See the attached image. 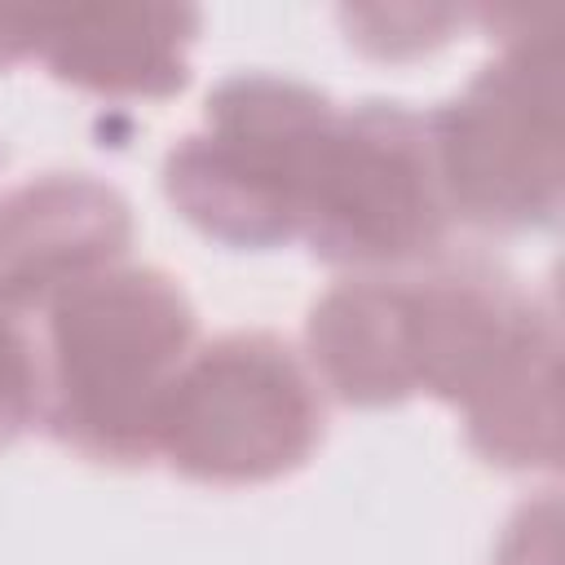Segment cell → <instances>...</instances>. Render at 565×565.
<instances>
[{"label": "cell", "instance_id": "obj_1", "mask_svg": "<svg viewBox=\"0 0 565 565\" xmlns=\"http://www.w3.org/2000/svg\"><path fill=\"white\" fill-rule=\"evenodd\" d=\"M415 393L463 415L468 446L508 472L561 463V327L503 265L428 260L406 274Z\"/></svg>", "mask_w": 565, "mask_h": 565}, {"label": "cell", "instance_id": "obj_2", "mask_svg": "<svg viewBox=\"0 0 565 565\" xmlns=\"http://www.w3.org/2000/svg\"><path fill=\"white\" fill-rule=\"evenodd\" d=\"M199 313L181 282L154 265H110L49 300L44 322V424L93 459L137 468L154 459L159 415Z\"/></svg>", "mask_w": 565, "mask_h": 565}, {"label": "cell", "instance_id": "obj_3", "mask_svg": "<svg viewBox=\"0 0 565 565\" xmlns=\"http://www.w3.org/2000/svg\"><path fill=\"white\" fill-rule=\"evenodd\" d=\"M340 106L287 75L243 71L212 88L203 128L163 159L168 203L225 247L300 238L313 159Z\"/></svg>", "mask_w": 565, "mask_h": 565}, {"label": "cell", "instance_id": "obj_4", "mask_svg": "<svg viewBox=\"0 0 565 565\" xmlns=\"http://www.w3.org/2000/svg\"><path fill=\"white\" fill-rule=\"evenodd\" d=\"M565 75L556 31H525L468 88L428 110L450 221L530 234L556 221L565 190Z\"/></svg>", "mask_w": 565, "mask_h": 565}, {"label": "cell", "instance_id": "obj_5", "mask_svg": "<svg viewBox=\"0 0 565 565\" xmlns=\"http://www.w3.org/2000/svg\"><path fill=\"white\" fill-rule=\"evenodd\" d=\"M327 411L313 371L274 331H225L177 371L154 455L203 486H265L309 463Z\"/></svg>", "mask_w": 565, "mask_h": 565}, {"label": "cell", "instance_id": "obj_6", "mask_svg": "<svg viewBox=\"0 0 565 565\" xmlns=\"http://www.w3.org/2000/svg\"><path fill=\"white\" fill-rule=\"evenodd\" d=\"M450 234L428 119L402 102L340 110L305 190L300 238L327 265L384 274L428 265Z\"/></svg>", "mask_w": 565, "mask_h": 565}, {"label": "cell", "instance_id": "obj_7", "mask_svg": "<svg viewBox=\"0 0 565 565\" xmlns=\"http://www.w3.org/2000/svg\"><path fill=\"white\" fill-rule=\"evenodd\" d=\"M128 199L88 172H40L0 190V300L35 309L124 260Z\"/></svg>", "mask_w": 565, "mask_h": 565}, {"label": "cell", "instance_id": "obj_8", "mask_svg": "<svg viewBox=\"0 0 565 565\" xmlns=\"http://www.w3.org/2000/svg\"><path fill=\"white\" fill-rule=\"evenodd\" d=\"M199 9L132 4V9H49L40 57L53 79L97 97L163 102L190 84V40Z\"/></svg>", "mask_w": 565, "mask_h": 565}, {"label": "cell", "instance_id": "obj_9", "mask_svg": "<svg viewBox=\"0 0 565 565\" xmlns=\"http://www.w3.org/2000/svg\"><path fill=\"white\" fill-rule=\"evenodd\" d=\"M305 353L318 388L358 411L415 397L406 278L353 274L313 300Z\"/></svg>", "mask_w": 565, "mask_h": 565}, {"label": "cell", "instance_id": "obj_10", "mask_svg": "<svg viewBox=\"0 0 565 565\" xmlns=\"http://www.w3.org/2000/svg\"><path fill=\"white\" fill-rule=\"evenodd\" d=\"M44 406V371H40V353L18 318V309H9L0 300V446L18 441Z\"/></svg>", "mask_w": 565, "mask_h": 565}, {"label": "cell", "instance_id": "obj_11", "mask_svg": "<svg viewBox=\"0 0 565 565\" xmlns=\"http://www.w3.org/2000/svg\"><path fill=\"white\" fill-rule=\"evenodd\" d=\"M49 9H0V66L40 53Z\"/></svg>", "mask_w": 565, "mask_h": 565}]
</instances>
